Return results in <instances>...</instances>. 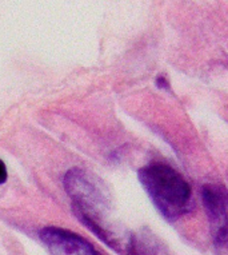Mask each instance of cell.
Returning <instances> with one entry per match:
<instances>
[{
    "instance_id": "6da1fadb",
    "label": "cell",
    "mask_w": 228,
    "mask_h": 255,
    "mask_svg": "<svg viewBox=\"0 0 228 255\" xmlns=\"http://www.w3.org/2000/svg\"><path fill=\"white\" fill-rule=\"evenodd\" d=\"M63 186L80 222L106 245L123 254L128 237L121 235L108 219L110 201L103 183L87 171L75 167L66 172Z\"/></svg>"
},
{
    "instance_id": "7a4b0ae2",
    "label": "cell",
    "mask_w": 228,
    "mask_h": 255,
    "mask_svg": "<svg viewBox=\"0 0 228 255\" xmlns=\"http://www.w3.org/2000/svg\"><path fill=\"white\" fill-rule=\"evenodd\" d=\"M139 182L166 221L176 222L195 207L190 183L164 162H151L137 171Z\"/></svg>"
},
{
    "instance_id": "3957f363",
    "label": "cell",
    "mask_w": 228,
    "mask_h": 255,
    "mask_svg": "<svg viewBox=\"0 0 228 255\" xmlns=\"http://www.w3.org/2000/svg\"><path fill=\"white\" fill-rule=\"evenodd\" d=\"M202 201L216 249L228 251V191L215 183L202 187Z\"/></svg>"
},
{
    "instance_id": "277c9868",
    "label": "cell",
    "mask_w": 228,
    "mask_h": 255,
    "mask_svg": "<svg viewBox=\"0 0 228 255\" xmlns=\"http://www.w3.org/2000/svg\"><path fill=\"white\" fill-rule=\"evenodd\" d=\"M40 241L51 255H95V247L87 239L60 227H44L39 233Z\"/></svg>"
},
{
    "instance_id": "5b68a950",
    "label": "cell",
    "mask_w": 228,
    "mask_h": 255,
    "mask_svg": "<svg viewBox=\"0 0 228 255\" xmlns=\"http://www.w3.org/2000/svg\"><path fill=\"white\" fill-rule=\"evenodd\" d=\"M124 255H172L166 243L149 229H140L128 235Z\"/></svg>"
},
{
    "instance_id": "8992f818",
    "label": "cell",
    "mask_w": 228,
    "mask_h": 255,
    "mask_svg": "<svg viewBox=\"0 0 228 255\" xmlns=\"http://www.w3.org/2000/svg\"><path fill=\"white\" fill-rule=\"evenodd\" d=\"M8 174H7V167L3 160H0V184H3L7 182Z\"/></svg>"
},
{
    "instance_id": "52a82bcc",
    "label": "cell",
    "mask_w": 228,
    "mask_h": 255,
    "mask_svg": "<svg viewBox=\"0 0 228 255\" xmlns=\"http://www.w3.org/2000/svg\"><path fill=\"white\" fill-rule=\"evenodd\" d=\"M95 255H102V254H100V253H98V251H96V254Z\"/></svg>"
}]
</instances>
